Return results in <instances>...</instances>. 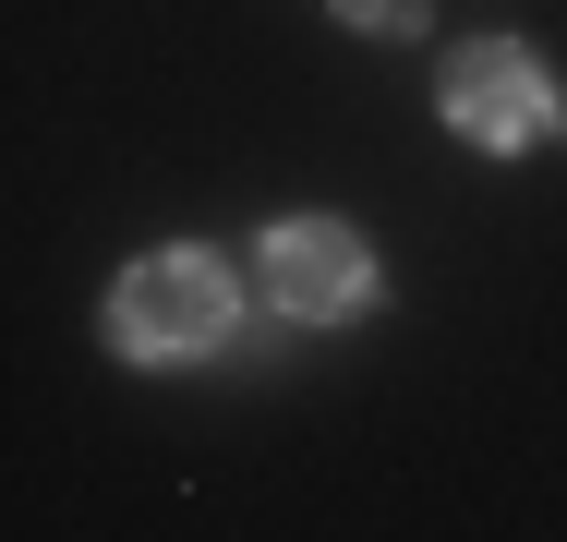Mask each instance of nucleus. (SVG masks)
Returning <instances> with one entry per match:
<instances>
[{
  "instance_id": "obj_2",
  "label": "nucleus",
  "mask_w": 567,
  "mask_h": 542,
  "mask_svg": "<svg viewBox=\"0 0 567 542\" xmlns=\"http://www.w3.org/2000/svg\"><path fill=\"white\" fill-rule=\"evenodd\" d=\"M266 302L302 314V325L362 314V302H374V253H362V229H339V217H290V229H266Z\"/></svg>"
},
{
  "instance_id": "obj_3",
  "label": "nucleus",
  "mask_w": 567,
  "mask_h": 542,
  "mask_svg": "<svg viewBox=\"0 0 567 542\" xmlns=\"http://www.w3.org/2000/svg\"><path fill=\"white\" fill-rule=\"evenodd\" d=\"M435 97H447V133L495 145V157L544 133V73H532V49H519V37H471V49L447 61V85H435Z\"/></svg>"
},
{
  "instance_id": "obj_4",
  "label": "nucleus",
  "mask_w": 567,
  "mask_h": 542,
  "mask_svg": "<svg viewBox=\"0 0 567 542\" xmlns=\"http://www.w3.org/2000/svg\"><path fill=\"white\" fill-rule=\"evenodd\" d=\"M327 12H339V24H374V37H411V24H423V0H327Z\"/></svg>"
},
{
  "instance_id": "obj_1",
  "label": "nucleus",
  "mask_w": 567,
  "mask_h": 542,
  "mask_svg": "<svg viewBox=\"0 0 567 542\" xmlns=\"http://www.w3.org/2000/svg\"><path fill=\"white\" fill-rule=\"evenodd\" d=\"M229 302H241V290H229L218 253H145L110 290V337L133 362H194V350L229 337Z\"/></svg>"
}]
</instances>
